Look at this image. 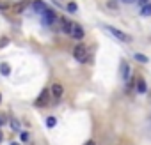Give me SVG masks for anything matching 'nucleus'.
Segmentation results:
<instances>
[{
  "mask_svg": "<svg viewBox=\"0 0 151 145\" xmlns=\"http://www.w3.org/2000/svg\"><path fill=\"white\" fill-rule=\"evenodd\" d=\"M11 127H13L14 131H18V129H20V122H18L16 119H13V120H11Z\"/></svg>",
  "mask_w": 151,
  "mask_h": 145,
  "instance_id": "obj_17",
  "label": "nucleus"
},
{
  "mask_svg": "<svg viewBox=\"0 0 151 145\" xmlns=\"http://www.w3.org/2000/svg\"><path fill=\"white\" fill-rule=\"evenodd\" d=\"M146 89H147V87H146V82H144L142 78H139V80H137V92L144 94V92H146Z\"/></svg>",
  "mask_w": 151,
  "mask_h": 145,
  "instance_id": "obj_11",
  "label": "nucleus"
},
{
  "mask_svg": "<svg viewBox=\"0 0 151 145\" xmlns=\"http://www.w3.org/2000/svg\"><path fill=\"white\" fill-rule=\"evenodd\" d=\"M22 140L23 141H29V133H22Z\"/></svg>",
  "mask_w": 151,
  "mask_h": 145,
  "instance_id": "obj_20",
  "label": "nucleus"
},
{
  "mask_svg": "<svg viewBox=\"0 0 151 145\" xmlns=\"http://www.w3.org/2000/svg\"><path fill=\"white\" fill-rule=\"evenodd\" d=\"M0 72H2L4 76H9V72H11V67L7 64H0Z\"/></svg>",
  "mask_w": 151,
  "mask_h": 145,
  "instance_id": "obj_13",
  "label": "nucleus"
},
{
  "mask_svg": "<svg viewBox=\"0 0 151 145\" xmlns=\"http://www.w3.org/2000/svg\"><path fill=\"white\" fill-rule=\"evenodd\" d=\"M137 2H139V4H140V7H142V6H146V4H149V0H137Z\"/></svg>",
  "mask_w": 151,
  "mask_h": 145,
  "instance_id": "obj_21",
  "label": "nucleus"
},
{
  "mask_svg": "<svg viewBox=\"0 0 151 145\" xmlns=\"http://www.w3.org/2000/svg\"><path fill=\"white\" fill-rule=\"evenodd\" d=\"M140 14H142V16H151V4H146V6H142V9H140Z\"/></svg>",
  "mask_w": 151,
  "mask_h": 145,
  "instance_id": "obj_12",
  "label": "nucleus"
},
{
  "mask_svg": "<svg viewBox=\"0 0 151 145\" xmlns=\"http://www.w3.org/2000/svg\"><path fill=\"white\" fill-rule=\"evenodd\" d=\"M71 36H73L75 39H82V37H84V28H82L80 25H75V23H73V30H71Z\"/></svg>",
  "mask_w": 151,
  "mask_h": 145,
  "instance_id": "obj_7",
  "label": "nucleus"
},
{
  "mask_svg": "<svg viewBox=\"0 0 151 145\" xmlns=\"http://www.w3.org/2000/svg\"><path fill=\"white\" fill-rule=\"evenodd\" d=\"M7 43H9V39H7V37H4L2 41H0V48H4V46H6Z\"/></svg>",
  "mask_w": 151,
  "mask_h": 145,
  "instance_id": "obj_19",
  "label": "nucleus"
},
{
  "mask_svg": "<svg viewBox=\"0 0 151 145\" xmlns=\"http://www.w3.org/2000/svg\"><path fill=\"white\" fill-rule=\"evenodd\" d=\"M130 75H132V67L126 62H123L121 64V78H123V82H128L130 80Z\"/></svg>",
  "mask_w": 151,
  "mask_h": 145,
  "instance_id": "obj_5",
  "label": "nucleus"
},
{
  "mask_svg": "<svg viewBox=\"0 0 151 145\" xmlns=\"http://www.w3.org/2000/svg\"><path fill=\"white\" fill-rule=\"evenodd\" d=\"M55 21H57V16H55L53 11H45V13H43V23L52 25V23H55Z\"/></svg>",
  "mask_w": 151,
  "mask_h": 145,
  "instance_id": "obj_6",
  "label": "nucleus"
},
{
  "mask_svg": "<svg viewBox=\"0 0 151 145\" xmlns=\"http://www.w3.org/2000/svg\"><path fill=\"white\" fill-rule=\"evenodd\" d=\"M2 138H4V134H2V131H0V141H2Z\"/></svg>",
  "mask_w": 151,
  "mask_h": 145,
  "instance_id": "obj_24",
  "label": "nucleus"
},
{
  "mask_svg": "<svg viewBox=\"0 0 151 145\" xmlns=\"http://www.w3.org/2000/svg\"><path fill=\"white\" fill-rule=\"evenodd\" d=\"M135 60H139V62L146 64V62H147V57H146V55H142V53H135Z\"/></svg>",
  "mask_w": 151,
  "mask_h": 145,
  "instance_id": "obj_14",
  "label": "nucleus"
},
{
  "mask_svg": "<svg viewBox=\"0 0 151 145\" xmlns=\"http://www.w3.org/2000/svg\"><path fill=\"white\" fill-rule=\"evenodd\" d=\"M50 96H52L50 90H48V89H43V92H41L39 97L36 99V104H37V106H46V104L50 103Z\"/></svg>",
  "mask_w": 151,
  "mask_h": 145,
  "instance_id": "obj_3",
  "label": "nucleus"
},
{
  "mask_svg": "<svg viewBox=\"0 0 151 145\" xmlns=\"http://www.w3.org/2000/svg\"><path fill=\"white\" fill-rule=\"evenodd\" d=\"M11 145H20V143H14V141H13V143H11Z\"/></svg>",
  "mask_w": 151,
  "mask_h": 145,
  "instance_id": "obj_25",
  "label": "nucleus"
},
{
  "mask_svg": "<svg viewBox=\"0 0 151 145\" xmlns=\"http://www.w3.org/2000/svg\"><path fill=\"white\" fill-rule=\"evenodd\" d=\"M27 6H29V2H20V4H14V6H13V9H11V13H14V14H22V13L27 9Z\"/></svg>",
  "mask_w": 151,
  "mask_h": 145,
  "instance_id": "obj_8",
  "label": "nucleus"
},
{
  "mask_svg": "<svg viewBox=\"0 0 151 145\" xmlns=\"http://www.w3.org/2000/svg\"><path fill=\"white\" fill-rule=\"evenodd\" d=\"M121 2H124V4H133V2H137V0H121Z\"/></svg>",
  "mask_w": 151,
  "mask_h": 145,
  "instance_id": "obj_22",
  "label": "nucleus"
},
{
  "mask_svg": "<svg viewBox=\"0 0 151 145\" xmlns=\"http://www.w3.org/2000/svg\"><path fill=\"white\" fill-rule=\"evenodd\" d=\"M0 101H2V96H0Z\"/></svg>",
  "mask_w": 151,
  "mask_h": 145,
  "instance_id": "obj_26",
  "label": "nucleus"
},
{
  "mask_svg": "<svg viewBox=\"0 0 151 145\" xmlns=\"http://www.w3.org/2000/svg\"><path fill=\"white\" fill-rule=\"evenodd\" d=\"M86 145H94V141H93V140H89V141H87Z\"/></svg>",
  "mask_w": 151,
  "mask_h": 145,
  "instance_id": "obj_23",
  "label": "nucleus"
},
{
  "mask_svg": "<svg viewBox=\"0 0 151 145\" xmlns=\"http://www.w3.org/2000/svg\"><path fill=\"white\" fill-rule=\"evenodd\" d=\"M55 124H57V119L55 117H48L46 119V126L48 127H55Z\"/></svg>",
  "mask_w": 151,
  "mask_h": 145,
  "instance_id": "obj_15",
  "label": "nucleus"
},
{
  "mask_svg": "<svg viewBox=\"0 0 151 145\" xmlns=\"http://www.w3.org/2000/svg\"><path fill=\"white\" fill-rule=\"evenodd\" d=\"M6 120H7V119H6V115H4V113H0V126H4V124H6Z\"/></svg>",
  "mask_w": 151,
  "mask_h": 145,
  "instance_id": "obj_18",
  "label": "nucleus"
},
{
  "mask_svg": "<svg viewBox=\"0 0 151 145\" xmlns=\"http://www.w3.org/2000/svg\"><path fill=\"white\" fill-rule=\"evenodd\" d=\"M107 28V32L110 34V36H114L117 41H121V43H130L132 41V37L128 36V34H124V32H121V30H117V28H114V27H105Z\"/></svg>",
  "mask_w": 151,
  "mask_h": 145,
  "instance_id": "obj_2",
  "label": "nucleus"
},
{
  "mask_svg": "<svg viewBox=\"0 0 151 145\" xmlns=\"http://www.w3.org/2000/svg\"><path fill=\"white\" fill-rule=\"evenodd\" d=\"M62 92H64V90H62V85H60V83H53L52 89H50V94H52V97H53L55 101H59V99L62 97Z\"/></svg>",
  "mask_w": 151,
  "mask_h": 145,
  "instance_id": "obj_4",
  "label": "nucleus"
},
{
  "mask_svg": "<svg viewBox=\"0 0 151 145\" xmlns=\"http://www.w3.org/2000/svg\"><path fill=\"white\" fill-rule=\"evenodd\" d=\"M32 7H34V11H36V13H39V14H43V13L46 11V6L41 2V0H36V2L32 4Z\"/></svg>",
  "mask_w": 151,
  "mask_h": 145,
  "instance_id": "obj_10",
  "label": "nucleus"
},
{
  "mask_svg": "<svg viewBox=\"0 0 151 145\" xmlns=\"http://www.w3.org/2000/svg\"><path fill=\"white\" fill-rule=\"evenodd\" d=\"M73 55H75V58H77L78 62H82V64H86L89 60V53H87V48L84 44H77V46H75Z\"/></svg>",
  "mask_w": 151,
  "mask_h": 145,
  "instance_id": "obj_1",
  "label": "nucleus"
},
{
  "mask_svg": "<svg viewBox=\"0 0 151 145\" xmlns=\"http://www.w3.org/2000/svg\"><path fill=\"white\" fill-rule=\"evenodd\" d=\"M60 25H62V32L71 34V30H73V23H71L68 18H60Z\"/></svg>",
  "mask_w": 151,
  "mask_h": 145,
  "instance_id": "obj_9",
  "label": "nucleus"
},
{
  "mask_svg": "<svg viewBox=\"0 0 151 145\" xmlns=\"http://www.w3.org/2000/svg\"><path fill=\"white\" fill-rule=\"evenodd\" d=\"M77 9H78V7H77V4H75V2H69V4H68V11H69V13H75Z\"/></svg>",
  "mask_w": 151,
  "mask_h": 145,
  "instance_id": "obj_16",
  "label": "nucleus"
}]
</instances>
